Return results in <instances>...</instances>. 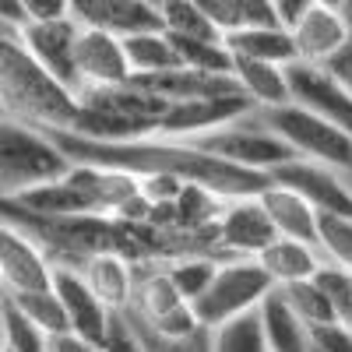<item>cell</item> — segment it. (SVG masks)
<instances>
[{
	"label": "cell",
	"instance_id": "obj_1",
	"mask_svg": "<svg viewBox=\"0 0 352 352\" xmlns=\"http://www.w3.org/2000/svg\"><path fill=\"white\" fill-rule=\"evenodd\" d=\"M81 96L50 74L18 32L0 28V113L32 127L74 131L81 120Z\"/></svg>",
	"mask_w": 352,
	"mask_h": 352
},
{
	"label": "cell",
	"instance_id": "obj_2",
	"mask_svg": "<svg viewBox=\"0 0 352 352\" xmlns=\"http://www.w3.org/2000/svg\"><path fill=\"white\" fill-rule=\"evenodd\" d=\"M74 159L46 131L4 116L0 120V197H14L32 187L67 176Z\"/></svg>",
	"mask_w": 352,
	"mask_h": 352
},
{
	"label": "cell",
	"instance_id": "obj_3",
	"mask_svg": "<svg viewBox=\"0 0 352 352\" xmlns=\"http://www.w3.org/2000/svg\"><path fill=\"white\" fill-rule=\"evenodd\" d=\"M250 116L268 131H275L282 141H289L296 155L338 169L352 184V134H345L338 124H331L324 113L289 99L278 106H254Z\"/></svg>",
	"mask_w": 352,
	"mask_h": 352
},
{
	"label": "cell",
	"instance_id": "obj_4",
	"mask_svg": "<svg viewBox=\"0 0 352 352\" xmlns=\"http://www.w3.org/2000/svg\"><path fill=\"white\" fill-rule=\"evenodd\" d=\"M173 138V134H169ZM197 148L212 152L226 162H236V166H247V169H275L278 162H289L296 159L292 144L282 141L275 131H268L264 124H257L250 113L236 116L229 124H219V127H208V131H194V134H176Z\"/></svg>",
	"mask_w": 352,
	"mask_h": 352
},
{
	"label": "cell",
	"instance_id": "obj_5",
	"mask_svg": "<svg viewBox=\"0 0 352 352\" xmlns=\"http://www.w3.org/2000/svg\"><path fill=\"white\" fill-rule=\"evenodd\" d=\"M275 289V278L257 257H236V261H222L215 278L208 289L194 300V314L201 324L219 328L222 320L240 317L254 307L264 303V296Z\"/></svg>",
	"mask_w": 352,
	"mask_h": 352
},
{
	"label": "cell",
	"instance_id": "obj_6",
	"mask_svg": "<svg viewBox=\"0 0 352 352\" xmlns=\"http://www.w3.org/2000/svg\"><path fill=\"white\" fill-rule=\"evenodd\" d=\"M162 335H187L201 320L162 264H134V300L124 310Z\"/></svg>",
	"mask_w": 352,
	"mask_h": 352
},
{
	"label": "cell",
	"instance_id": "obj_7",
	"mask_svg": "<svg viewBox=\"0 0 352 352\" xmlns=\"http://www.w3.org/2000/svg\"><path fill=\"white\" fill-rule=\"evenodd\" d=\"M78 32H81V21L74 14H67V18H53V21H28L18 36L28 46V53H32L50 74H56L67 88H74L81 96Z\"/></svg>",
	"mask_w": 352,
	"mask_h": 352
},
{
	"label": "cell",
	"instance_id": "obj_8",
	"mask_svg": "<svg viewBox=\"0 0 352 352\" xmlns=\"http://www.w3.org/2000/svg\"><path fill=\"white\" fill-rule=\"evenodd\" d=\"M219 240L226 250V261L236 257H257L268 243L278 240V229L264 208L261 194H243V197H229L226 208L219 215Z\"/></svg>",
	"mask_w": 352,
	"mask_h": 352
},
{
	"label": "cell",
	"instance_id": "obj_9",
	"mask_svg": "<svg viewBox=\"0 0 352 352\" xmlns=\"http://www.w3.org/2000/svg\"><path fill=\"white\" fill-rule=\"evenodd\" d=\"M50 254L36 236H28L14 222L0 226V289L4 292H28V289H50L53 285Z\"/></svg>",
	"mask_w": 352,
	"mask_h": 352
},
{
	"label": "cell",
	"instance_id": "obj_10",
	"mask_svg": "<svg viewBox=\"0 0 352 352\" xmlns=\"http://www.w3.org/2000/svg\"><path fill=\"white\" fill-rule=\"evenodd\" d=\"M78 74H81V92H88V88L127 85L134 78V67H131L124 36L109 32V28L81 25V32H78Z\"/></svg>",
	"mask_w": 352,
	"mask_h": 352
},
{
	"label": "cell",
	"instance_id": "obj_11",
	"mask_svg": "<svg viewBox=\"0 0 352 352\" xmlns=\"http://www.w3.org/2000/svg\"><path fill=\"white\" fill-rule=\"evenodd\" d=\"M268 173H272V180H278L285 187H296L300 194H307L320 212H345V215H352V184L345 180L338 169L296 155L289 162H278Z\"/></svg>",
	"mask_w": 352,
	"mask_h": 352
},
{
	"label": "cell",
	"instance_id": "obj_12",
	"mask_svg": "<svg viewBox=\"0 0 352 352\" xmlns=\"http://www.w3.org/2000/svg\"><path fill=\"white\" fill-rule=\"evenodd\" d=\"M53 285H56V292H60V303L67 310L71 331L88 338V342L106 345V335H109V324H113L116 310H109L96 296V289L85 282V275L78 268H67V264H56L53 268Z\"/></svg>",
	"mask_w": 352,
	"mask_h": 352
},
{
	"label": "cell",
	"instance_id": "obj_13",
	"mask_svg": "<svg viewBox=\"0 0 352 352\" xmlns=\"http://www.w3.org/2000/svg\"><path fill=\"white\" fill-rule=\"evenodd\" d=\"M289 85H292V99L324 113L331 124H338L345 134H352V92L342 88L320 64H303L292 60L289 64Z\"/></svg>",
	"mask_w": 352,
	"mask_h": 352
},
{
	"label": "cell",
	"instance_id": "obj_14",
	"mask_svg": "<svg viewBox=\"0 0 352 352\" xmlns=\"http://www.w3.org/2000/svg\"><path fill=\"white\" fill-rule=\"evenodd\" d=\"M352 32V18L342 8L331 4H317L292 25V39H296V53L303 64H324L328 56L349 39Z\"/></svg>",
	"mask_w": 352,
	"mask_h": 352
},
{
	"label": "cell",
	"instance_id": "obj_15",
	"mask_svg": "<svg viewBox=\"0 0 352 352\" xmlns=\"http://www.w3.org/2000/svg\"><path fill=\"white\" fill-rule=\"evenodd\" d=\"M261 201L264 208H268L278 236H292V240H307V243H317L320 247V208L307 197L300 194L296 187H285L278 180H272L268 187L261 190Z\"/></svg>",
	"mask_w": 352,
	"mask_h": 352
},
{
	"label": "cell",
	"instance_id": "obj_16",
	"mask_svg": "<svg viewBox=\"0 0 352 352\" xmlns=\"http://www.w3.org/2000/svg\"><path fill=\"white\" fill-rule=\"evenodd\" d=\"M71 14L81 25L109 28L116 36L141 32V28H162L159 8L152 0H71Z\"/></svg>",
	"mask_w": 352,
	"mask_h": 352
},
{
	"label": "cell",
	"instance_id": "obj_17",
	"mask_svg": "<svg viewBox=\"0 0 352 352\" xmlns=\"http://www.w3.org/2000/svg\"><path fill=\"white\" fill-rule=\"evenodd\" d=\"M85 282L96 289V296L109 307V310H127L134 300V261L116 254V250H99L92 254L81 268Z\"/></svg>",
	"mask_w": 352,
	"mask_h": 352
},
{
	"label": "cell",
	"instance_id": "obj_18",
	"mask_svg": "<svg viewBox=\"0 0 352 352\" xmlns=\"http://www.w3.org/2000/svg\"><path fill=\"white\" fill-rule=\"evenodd\" d=\"M257 261L268 268V275L275 278V285H289V282H300V278H314L320 268H324V250L317 243L307 240H292V236H278L275 243H268Z\"/></svg>",
	"mask_w": 352,
	"mask_h": 352
},
{
	"label": "cell",
	"instance_id": "obj_19",
	"mask_svg": "<svg viewBox=\"0 0 352 352\" xmlns=\"http://www.w3.org/2000/svg\"><path fill=\"white\" fill-rule=\"evenodd\" d=\"M232 74L243 85V92L254 99V106H278L292 99L289 85V64L275 60H257V56L232 53Z\"/></svg>",
	"mask_w": 352,
	"mask_h": 352
},
{
	"label": "cell",
	"instance_id": "obj_20",
	"mask_svg": "<svg viewBox=\"0 0 352 352\" xmlns=\"http://www.w3.org/2000/svg\"><path fill=\"white\" fill-rule=\"evenodd\" d=\"M261 320H264V335H268V349L272 352H314L310 324L289 307V300L282 296L278 285L264 296Z\"/></svg>",
	"mask_w": 352,
	"mask_h": 352
},
{
	"label": "cell",
	"instance_id": "obj_21",
	"mask_svg": "<svg viewBox=\"0 0 352 352\" xmlns=\"http://www.w3.org/2000/svg\"><path fill=\"white\" fill-rule=\"evenodd\" d=\"M226 43H229L232 53L257 56V60H275V64H292V60H300L296 39H292V28H285V25L236 28V32L226 36Z\"/></svg>",
	"mask_w": 352,
	"mask_h": 352
},
{
	"label": "cell",
	"instance_id": "obj_22",
	"mask_svg": "<svg viewBox=\"0 0 352 352\" xmlns=\"http://www.w3.org/2000/svg\"><path fill=\"white\" fill-rule=\"evenodd\" d=\"M127 56L134 74H159L169 67H180V50H176L173 36L166 28H141V32H127L124 36Z\"/></svg>",
	"mask_w": 352,
	"mask_h": 352
},
{
	"label": "cell",
	"instance_id": "obj_23",
	"mask_svg": "<svg viewBox=\"0 0 352 352\" xmlns=\"http://www.w3.org/2000/svg\"><path fill=\"white\" fill-rule=\"evenodd\" d=\"M212 352H272L268 335H264L261 307L222 320L219 328H212Z\"/></svg>",
	"mask_w": 352,
	"mask_h": 352
},
{
	"label": "cell",
	"instance_id": "obj_24",
	"mask_svg": "<svg viewBox=\"0 0 352 352\" xmlns=\"http://www.w3.org/2000/svg\"><path fill=\"white\" fill-rule=\"evenodd\" d=\"M0 320H4V349L11 352H50V331H43L8 292H0Z\"/></svg>",
	"mask_w": 352,
	"mask_h": 352
},
{
	"label": "cell",
	"instance_id": "obj_25",
	"mask_svg": "<svg viewBox=\"0 0 352 352\" xmlns=\"http://www.w3.org/2000/svg\"><path fill=\"white\" fill-rule=\"evenodd\" d=\"M159 18H162V28L173 36L226 39V32L194 4V0H159Z\"/></svg>",
	"mask_w": 352,
	"mask_h": 352
},
{
	"label": "cell",
	"instance_id": "obj_26",
	"mask_svg": "<svg viewBox=\"0 0 352 352\" xmlns=\"http://www.w3.org/2000/svg\"><path fill=\"white\" fill-rule=\"evenodd\" d=\"M8 296L36 320V324L50 335H60V331H71V320H67V310L60 303V292L56 285L50 289H28V292H8Z\"/></svg>",
	"mask_w": 352,
	"mask_h": 352
},
{
	"label": "cell",
	"instance_id": "obj_27",
	"mask_svg": "<svg viewBox=\"0 0 352 352\" xmlns=\"http://www.w3.org/2000/svg\"><path fill=\"white\" fill-rule=\"evenodd\" d=\"M124 317L131 320V328L141 338L144 352H212V328L208 324H197L187 335H162L148 324H141V320L131 317V314H124Z\"/></svg>",
	"mask_w": 352,
	"mask_h": 352
},
{
	"label": "cell",
	"instance_id": "obj_28",
	"mask_svg": "<svg viewBox=\"0 0 352 352\" xmlns=\"http://www.w3.org/2000/svg\"><path fill=\"white\" fill-rule=\"evenodd\" d=\"M282 289V296L289 300V307L296 310L307 324H324V320H338L331 300H328V292L320 289L317 275L314 278H300V282H289V285H278Z\"/></svg>",
	"mask_w": 352,
	"mask_h": 352
},
{
	"label": "cell",
	"instance_id": "obj_29",
	"mask_svg": "<svg viewBox=\"0 0 352 352\" xmlns=\"http://www.w3.org/2000/svg\"><path fill=\"white\" fill-rule=\"evenodd\" d=\"M219 264L222 261H215V257H208V254H190V257H176V261H166L162 268L169 272V278L180 285V292L194 303L204 289H208V282L215 278V272H219Z\"/></svg>",
	"mask_w": 352,
	"mask_h": 352
},
{
	"label": "cell",
	"instance_id": "obj_30",
	"mask_svg": "<svg viewBox=\"0 0 352 352\" xmlns=\"http://www.w3.org/2000/svg\"><path fill=\"white\" fill-rule=\"evenodd\" d=\"M320 250L331 264L352 268V215L345 212H320Z\"/></svg>",
	"mask_w": 352,
	"mask_h": 352
},
{
	"label": "cell",
	"instance_id": "obj_31",
	"mask_svg": "<svg viewBox=\"0 0 352 352\" xmlns=\"http://www.w3.org/2000/svg\"><path fill=\"white\" fill-rule=\"evenodd\" d=\"M317 282H320V289L328 292L338 320L352 324V268H342V264L324 261V268L317 272Z\"/></svg>",
	"mask_w": 352,
	"mask_h": 352
},
{
	"label": "cell",
	"instance_id": "obj_32",
	"mask_svg": "<svg viewBox=\"0 0 352 352\" xmlns=\"http://www.w3.org/2000/svg\"><path fill=\"white\" fill-rule=\"evenodd\" d=\"M314 352H352V324L345 320H324L310 328Z\"/></svg>",
	"mask_w": 352,
	"mask_h": 352
},
{
	"label": "cell",
	"instance_id": "obj_33",
	"mask_svg": "<svg viewBox=\"0 0 352 352\" xmlns=\"http://www.w3.org/2000/svg\"><path fill=\"white\" fill-rule=\"evenodd\" d=\"M264 25H282L275 0H236V28H264Z\"/></svg>",
	"mask_w": 352,
	"mask_h": 352
},
{
	"label": "cell",
	"instance_id": "obj_34",
	"mask_svg": "<svg viewBox=\"0 0 352 352\" xmlns=\"http://www.w3.org/2000/svg\"><path fill=\"white\" fill-rule=\"evenodd\" d=\"M106 352H144V345L134 335V328H131V320L124 317V310L113 314V324H109V335H106Z\"/></svg>",
	"mask_w": 352,
	"mask_h": 352
},
{
	"label": "cell",
	"instance_id": "obj_35",
	"mask_svg": "<svg viewBox=\"0 0 352 352\" xmlns=\"http://www.w3.org/2000/svg\"><path fill=\"white\" fill-rule=\"evenodd\" d=\"M320 67H324L342 88H349V92H352V32H349V39H345Z\"/></svg>",
	"mask_w": 352,
	"mask_h": 352
},
{
	"label": "cell",
	"instance_id": "obj_36",
	"mask_svg": "<svg viewBox=\"0 0 352 352\" xmlns=\"http://www.w3.org/2000/svg\"><path fill=\"white\" fill-rule=\"evenodd\" d=\"M194 4L208 14L222 32L229 36L232 28H236V0H194Z\"/></svg>",
	"mask_w": 352,
	"mask_h": 352
},
{
	"label": "cell",
	"instance_id": "obj_37",
	"mask_svg": "<svg viewBox=\"0 0 352 352\" xmlns=\"http://www.w3.org/2000/svg\"><path fill=\"white\" fill-rule=\"evenodd\" d=\"M32 21H53L71 14V0H21Z\"/></svg>",
	"mask_w": 352,
	"mask_h": 352
},
{
	"label": "cell",
	"instance_id": "obj_38",
	"mask_svg": "<svg viewBox=\"0 0 352 352\" xmlns=\"http://www.w3.org/2000/svg\"><path fill=\"white\" fill-rule=\"evenodd\" d=\"M50 352H106V345L88 342V338H81L74 331H60V335L50 338Z\"/></svg>",
	"mask_w": 352,
	"mask_h": 352
},
{
	"label": "cell",
	"instance_id": "obj_39",
	"mask_svg": "<svg viewBox=\"0 0 352 352\" xmlns=\"http://www.w3.org/2000/svg\"><path fill=\"white\" fill-rule=\"evenodd\" d=\"M32 21L25 11L21 0H0V28H11V32H21V28Z\"/></svg>",
	"mask_w": 352,
	"mask_h": 352
},
{
	"label": "cell",
	"instance_id": "obj_40",
	"mask_svg": "<svg viewBox=\"0 0 352 352\" xmlns=\"http://www.w3.org/2000/svg\"><path fill=\"white\" fill-rule=\"evenodd\" d=\"M314 4H317V0H275V11H278V21H282L285 28H292Z\"/></svg>",
	"mask_w": 352,
	"mask_h": 352
},
{
	"label": "cell",
	"instance_id": "obj_41",
	"mask_svg": "<svg viewBox=\"0 0 352 352\" xmlns=\"http://www.w3.org/2000/svg\"><path fill=\"white\" fill-rule=\"evenodd\" d=\"M152 4H155V8H159V0H152Z\"/></svg>",
	"mask_w": 352,
	"mask_h": 352
},
{
	"label": "cell",
	"instance_id": "obj_42",
	"mask_svg": "<svg viewBox=\"0 0 352 352\" xmlns=\"http://www.w3.org/2000/svg\"><path fill=\"white\" fill-rule=\"evenodd\" d=\"M4 352H11V349H4Z\"/></svg>",
	"mask_w": 352,
	"mask_h": 352
}]
</instances>
